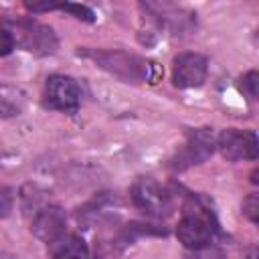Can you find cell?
Returning <instances> with one entry per match:
<instances>
[{
    "label": "cell",
    "instance_id": "13",
    "mask_svg": "<svg viewBox=\"0 0 259 259\" xmlns=\"http://www.w3.org/2000/svg\"><path fill=\"white\" fill-rule=\"evenodd\" d=\"M57 8H61V10H67V12L75 14V16H77V18H81V20H87V22H93V20H95V14H93V10H91V8H87V6H83V4L65 2V4H59Z\"/></svg>",
    "mask_w": 259,
    "mask_h": 259
},
{
    "label": "cell",
    "instance_id": "7",
    "mask_svg": "<svg viewBox=\"0 0 259 259\" xmlns=\"http://www.w3.org/2000/svg\"><path fill=\"white\" fill-rule=\"evenodd\" d=\"M217 146H219L221 154L231 162L257 160V152H259L257 136L253 132H245V130H237V127L223 130L217 140Z\"/></svg>",
    "mask_w": 259,
    "mask_h": 259
},
{
    "label": "cell",
    "instance_id": "14",
    "mask_svg": "<svg viewBox=\"0 0 259 259\" xmlns=\"http://www.w3.org/2000/svg\"><path fill=\"white\" fill-rule=\"evenodd\" d=\"M243 214L251 221V223H257L259 221V196L253 192L249 194L245 200H243Z\"/></svg>",
    "mask_w": 259,
    "mask_h": 259
},
{
    "label": "cell",
    "instance_id": "8",
    "mask_svg": "<svg viewBox=\"0 0 259 259\" xmlns=\"http://www.w3.org/2000/svg\"><path fill=\"white\" fill-rule=\"evenodd\" d=\"M208 63L198 53H180L172 61V83L180 89L200 87L206 79Z\"/></svg>",
    "mask_w": 259,
    "mask_h": 259
},
{
    "label": "cell",
    "instance_id": "5",
    "mask_svg": "<svg viewBox=\"0 0 259 259\" xmlns=\"http://www.w3.org/2000/svg\"><path fill=\"white\" fill-rule=\"evenodd\" d=\"M42 103L49 109H57V111H65V113H77L79 105H81L79 85L67 75H51L47 79Z\"/></svg>",
    "mask_w": 259,
    "mask_h": 259
},
{
    "label": "cell",
    "instance_id": "2",
    "mask_svg": "<svg viewBox=\"0 0 259 259\" xmlns=\"http://www.w3.org/2000/svg\"><path fill=\"white\" fill-rule=\"evenodd\" d=\"M217 233H219V225H217L212 210H208L204 204L192 198L184 206L182 217L176 227V237L180 239V243L186 249L194 251V249L210 245Z\"/></svg>",
    "mask_w": 259,
    "mask_h": 259
},
{
    "label": "cell",
    "instance_id": "18",
    "mask_svg": "<svg viewBox=\"0 0 259 259\" xmlns=\"http://www.w3.org/2000/svg\"><path fill=\"white\" fill-rule=\"evenodd\" d=\"M243 259H257V249H255V247H251V249L247 251V255H245Z\"/></svg>",
    "mask_w": 259,
    "mask_h": 259
},
{
    "label": "cell",
    "instance_id": "6",
    "mask_svg": "<svg viewBox=\"0 0 259 259\" xmlns=\"http://www.w3.org/2000/svg\"><path fill=\"white\" fill-rule=\"evenodd\" d=\"M214 136L208 127H198V130H192L184 148L172 158V168L176 170H184L188 166H194V164H202L204 160H208L214 152Z\"/></svg>",
    "mask_w": 259,
    "mask_h": 259
},
{
    "label": "cell",
    "instance_id": "10",
    "mask_svg": "<svg viewBox=\"0 0 259 259\" xmlns=\"http://www.w3.org/2000/svg\"><path fill=\"white\" fill-rule=\"evenodd\" d=\"M51 259H87L89 249L87 243L77 235H61L53 243H49Z\"/></svg>",
    "mask_w": 259,
    "mask_h": 259
},
{
    "label": "cell",
    "instance_id": "1",
    "mask_svg": "<svg viewBox=\"0 0 259 259\" xmlns=\"http://www.w3.org/2000/svg\"><path fill=\"white\" fill-rule=\"evenodd\" d=\"M83 55L91 57L101 69L109 71L111 75L119 77L125 83H140V81L156 83L160 75L156 63L123 51H83Z\"/></svg>",
    "mask_w": 259,
    "mask_h": 259
},
{
    "label": "cell",
    "instance_id": "4",
    "mask_svg": "<svg viewBox=\"0 0 259 259\" xmlns=\"http://www.w3.org/2000/svg\"><path fill=\"white\" fill-rule=\"evenodd\" d=\"M134 204L150 217H168L172 212L170 192L150 176H142L132 186Z\"/></svg>",
    "mask_w": 259,
    "mask_h": 259
},
{
    "label": "cell",
    "instance_id": "12",
    "mask_svg": "<svg viewBox=\"0 0 259 259\" xmlns=\"http://www.w3.org/2000/svg\"><path fill=\"white\" fill-rule=\"evenodd\" d=\"M186 259H227L225 251L214 247V245H206V247H200V249H194L186 255Z\"/></svg>",
    "mask_w": 259,
    "mask_h": 259
},
{
    "label": "cell",
    "instance_id": "16",
    "mask_svg": "<svg viewBox=\"0 0 259 259\" xmlns=\"http://www.w3.org/2000/svg\"><path fill=\"white\" fill-rule=\"evenodd\" d=\"M14 47H16V42H14L12 32H10L8 28L0 26V57H4V55H8V53H12V49H14Z\"/></svg>",
    "mask_w": 259,
    "mask_h": 259
},
{
    "label": "cell",
    "instance_id": "15",
    "mask_svg": "<svg viewBox=\"0 0 259 259\" xmlns=\"http://www.w3.org/2000/svg\"><path fill=\"white\" fill-rule=\"evenodd\" d=\"M257 83H259V75H257V71H249L245 77H241V89H245L247 95H249L251 99L257 97Z\"/></svg>",
    "mask_w": 259,
    "mask_h": 259
},
{
    "label": "cell",
    "instance_id": "11",
    "mask_svg": "<svg viewBox=\"0 0 259 259\" xmlns=\"http://www.w3.org/2000/svg\"><path fill=\"white\" fill-rule=\"evenodd\" d=\"M26 93L14 85H0V117H16L26 107Z\"/></svg>",
    "mask_w": 259,
    "mask_h": 259
},
{
    "label": "cell",
    "instance_id": "9",
    "mask_svg": "<svg viewBox=\"0 0 259 259\" xmlns=\"http://www.w3.org/2000/svg\"><path fill=\"white\" fill-rule=\"evenodd\" d=\"M65 227H67V214L59 204H47L42 206L32 223H30V231L36 239L45 241V243H53L55 239H59L61 235H65Z\"/></svg>",
    "mask_w": 259,
    "mask_h": 259
},
{
    "label": "cell",
    "instance_id": "17",
    "mask_svg": "<svg viewBox=\"0 0 259 259\" xmlns=\"http://www.w3.org/2000/svg\"><path fill=\"white\" fill-rule=\"evenodd\" d=\"M10 210H12V192L0 186V219L8 217Z\"/></svg>",
    "mask_w": 259,
    "mask_h": 259
},
{
    "label": "cell",
    "instance_id": "3",
    "mask_svg": "<svg viewBox=\"0 0 259 259\" xmlns=\"http://www.w3.org/2000/svg\"><path fill=\"white\" fill-rule=\"evenodd\" d=\"M14 42L32 53V55H53L59 47V38L55 30L38 20H18L14 22Z\"/></svg>",
    "mask_w": 259,
    "mask_h": 259
}]
</instances>
